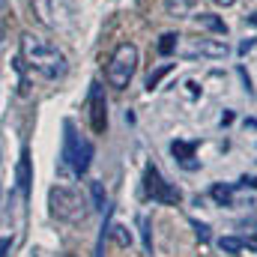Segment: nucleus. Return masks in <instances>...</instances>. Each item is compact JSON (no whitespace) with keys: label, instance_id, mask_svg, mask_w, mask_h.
<instances>
[{"label":"nucleus","instance_id":"nucleus-19","mask_svg":"<svg viewBox=\"0 0 257 257\" xmlns=\"http://www.w3.org/2000/svg\"><path fill=\"white\" fill-rule=\"evenodd\" d=\"M192 224H194V230H197V236L206 242V239H209V227H206V224H200V221H192Z\"/></svg>","mask_w":257,"mask_h":257},{"label":"nucleus","instance_id":"nucleus-7","mask_svg":"<svg viewBox=\"0 0 257 257\" xmlns=\"http://www.w3.org/2000/svg\"><path fill=\"white\" fill-rule=\"evenodd\" d=\"M144 194L153 197L156 203H165V206H177V203L183 200V189L174 186V183H168V180L159 174L156 165H147V168H144Z\"/></svg>","mask_w":257,"mask_h":257},{"label":"nucleus","instance_id":"nucleus-14","mask_svg":"<svg viewBox=\"0 0 257 257\" xmlns=\"http://www.w3.org/2000/svg\"><path fill=\"white\" fill-rule=\"evenodd\" d=\"M209 197H212L218 206H230V200H233V192H230V186H221V183H215V186L209 189Z\"/></svg>","mask_w":257,"mask_h":257},{"label":"nucleus","instance_id":"nucleus-1","mask_svg":"<svg viewBox=\"0 0 257 257\" xmlns=\"http://www.w3.org/2000/svg\"><path fill=\"white\" fill-rule=\"evenodd\" d=\"M21 63L30 66L33 72H39L42 78L48 81H57L63 78L69 63H66V54L48 39L42 36H33V33H24L21 36Z\"/></svg>","mask_w":257,"mask_h":257},{"label":"nucleus","instance_id":"nucleus-22","mask_svg":"<svg viewBox=\"0 0 257 257\" xmlns=\"http://www.w3.org/2000/svg\"><path fill=\"white\" fill-rule=\"evenodd\" d=\"M212 3H218V6H233L236 0H212Z\"/></svg>","mask_w":257,"mask_h":257},{"label":"nucleus","instance_id":"nucleus-8","mask_svg":"<svg viewBox=\"0 0 257 257\" xmlns=\"http://www.w3.org/2000/svg\"><path fill=\"white\" fill-rule=\"evenodd\" d=\"M87 120L93 135H105L108 128V99H105V87L99 81L90 84V96H87Z\"/></svg>","mask_w":257,"mask_h":257},{"label":"nucleus","instance_id":"nucleus-12","mask_svg":"<svg viewBox=\"0 0 257 257\" xmlns=\"http://www.w3.org/2000/svg\"><path fill=\"white\" fill-rule=\"evenodd\" d=\"M165 12L171 18H189L192 15V0H165Z\"/></svg>","mask_w":257,"mask_h":257},{"label":"nucleus","instance_id":"nucleus-2","mask_svg":"<svg viewBox=\"0 0 257 257\" xmlns=\"http://www.w3.org/2000/svg\"><path fill=\"white\" fill-rule=\"evenodd\" d=\"M93 162V144L75 128L72 120L63 123V153H60V165L63 171H69L72 177H84L90 171Z\"/></svg>","mask_w":257,"mask_h":257},{"label":"nucleus","instance_id":"nucleus-9","mask_svg":"<svg viewBox=\"0 0 257 257\" xmlns=\"http://www.w3.org/2000/svg\"><path fill=\"white\" fill-rule=\"evenodd\" d=\"M194 150H197V147H194L192 141H174V144H171V153H174L177 165H180V168H186V171H194V168H197Z\"/></svg>","mask_w":257,"mask_h":257},{"label":"nucleus","instance_id":"nucleus-21","mask_svg":"<svg viewBox=\"0 0 257 257\" xmlns=\"http://www.w3.org/2000/svg\"><path fill=\"white\" fill-rule=\"evenodd\" d=\"M9 248H12V239L0 236V257H6V254H9Z\"/></svg>","mask_w":257,"mask_h":257},{"label":"nucleus","instance_id":"nucleus-4","mask_svg":"<svg viewBox=\"0 0 257 257\" xmlns=\"http://www.w3.org/2000/svg\"><path fill=\"white\" fill-rule=\"evenodd\" d=\"M48 212H51V218H57V221L75 224V221H84V215H87V200L78 192L66 189V186H54V189L48 192Z\"/></svg>","mask_w":257,"mask_h":257},{"label":"nucleus","instance_id":"nucleus-25","mask_svg":"<svg viewBox=\"0 0 257 257\" xmlns=\"http://www.w3.org/2000/svg\"><path fill=\"white\" fill-rule=\"evenodd\" d=\"M0 194H3V192H0Z\"/></svg>","mask_w":257,"mask_h":257},{"label":"nucleus","instance_id":"nucleus-11","mask_svg":"<svg viewBox=\"0 0 257 257\" xmlns=\"http://www.w3.org/2000/svg\"><path fill=\"white\" fill-rule=\"evenodd\" d=\"M197 24H200L203 30H212V33H218V36H224V33H227V24H224L221 18L209 15V12H200V15H197Z\"/></svg>","mask_w":257,"mask_h":257},{"label":"nucleus","instance_id":"nucleus-6","mask_svg":"<svg viewBox=\"0 0 257 257\" xmlns=\"http://www.w3.org/2000/svg\"><path fill=\"white\" fill-rule=\"evenodd\" d=\"M177 54L186 57V60H197V57L221 60V57H227V42L224 39H212V36H180Z\"/></svg>","mask_w":257,"mask_h":257},{"label":"nucleus","instance_id":"nucleus-16","mask_svg":"<svg viewBox=\"0 0 257 257\" xmlns=\"http://www.w3.org/2000/svg\"><path fill=\"white\" fill-rule=\"evenodd\" d=\"M90 200H93V209H105L108 206V197H105V189H102V183H90Z\"/></svg>","mask_w":257,"mask_h":257},{"label":"nucleus","instance_id":"nucleus-24","mask_svg":"<svg viewBox=\"0 0 257 257\" xmlns=\"http://www.w3.org/2000/svg\"><path fill=\"white\" fill-rule=\"evenodd\" d=\"M63 257H75V254H63Z\"/></svg>","mask_w":257,"mask_h":257},{"label":"nucleus","instance_id":"nucleus-3","mask_svg":"<svg viewBox=\"0 0 257 257\" xmlns=\"http://www.w3.org/2000/svg\"><path fill=\"white\" fill-rule=\"evenodd\" d=\"M33 15L42 27H48L54 33H69L78 24L75 0H33Z\"/></svg>","mask_w":257,"mask_h":257},{"label":"nucleus","instance_id":"nucleus-20","mask_svg":"<svg viewBox=\"0 0 257 257\" xmlns=\"http://www.w3.org/2000/svg\"><path fill=\"white\" fill-rule=\"evenodd\" d=\"M254 45H257V39H245V42L239 45V57H245V54H248V51H251Z\"/></svg>","mask_w":257,"mask_h":257},{"label":"nucleus","instance_id":"nucleus-18","mask_svg":"<svg viewBox=\"0 0 257 257\" xmlns=\"http://www.w3.org/2000/svg\"><path fill=\"white\" fill-rule=\"evenodd\" d=\"M111 233H114V242H117L120 248L132 245V233H128V227H123V224H114V227H111Z\"/></svg>","mask_w":257,"mask_h":257},{"label":"nucleus","instance_id":"nucleus-13","mask_svg":"<svg viewBox=\"0 0 257 257\" xmlns=\"http://www.w3.org/2000/svg\"><path fill=\"white\" fill-rule=\"evenodd\" d=\"M177 45H180V36H177V33H165V36L159 39L156 51H159L162 57H168V54H177Z\"/></svg>","mask_w":257,"mask_h":257},{"label":"nucleus","instance_id":"nucleus-5","mask_svg":"<svg viewBox=\"0 0 257 257\" xmlns=\"http://www.w3.org/2000/svg\"><path fill=\"white\" fill-rule=\"evenodd\" d=\"M135 72H138V48H135L132 42L117 45L114 54H111V60H108V69H105L108 84H111L114 90H126L128 81L135 78Z\"/></svg>","mask_w":257,"mask_h":257},{"label":"nucleus","instance_id":"nucleus-15","mask_svg":"<svg viewBox=\"0 0 257 257\" xmlns=\"http://www.w3.org/2000/svg\"><path fill=\"white\" fill-rule=\"evenodd\" d=\"M218 248H221L224 254H239V251L245 248V239H239V236H221V239H218Z\"/></svg>","mask_w":257,"mask_h":257},{"label":"nucleus","instance_id":"nucleus-10","mask_svg":"<svg viewBox=\"0 0 257 257\" xmlns=\"http://www.w3.org/2000/svg\"><path fill=\"white\" fill-rule=\"evenodd\" d=\"M15 177H18V189H21V194L27 197V194H30V183H33V168H30V150H21V159H18V171H15Z\"/></svg>","mask_w":257,"mask_h":257},{"label":"nucleus","instance_id":"nucleus-17","mask_svg":"<svg viewBox=\"0 0 257 257\" xmlns=\"http://www.w3.org/2000/svg\"><path fill=\"white\" fill-rule=\"evenodd\" d=\"M171 69H174V63H162V66H159V69H156V72L147 78V90H156V87H159V81H162V78H165Z\"/></svg>","mask_w":257,"mask_h":257},{"label":"nucleus","instance_id":"nucleus-23","mask_svg":"<svg viewBox=\"0 0 257 257\" xmlns=\"http://www.w3.org/2000/svg\"><path fill=\"white\" fill-rule=\"evenodd\" d=\"M245 21H248V24H257V12H254V15H248Z\"/></svg>","mask_w":257,"mask_h":257}]
</instances>
